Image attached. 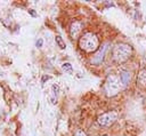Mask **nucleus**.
I'll return each mask as SVG.
<instances>
[{
    "mask_svg": "<svg viewBox=\"0 0 146 136\" xmlns=\"http://www.w3.org/2000/svg\"><path fill=\"white\" fill-rule=\"evenodd\" d=\"M130 78H131V73L128 70H122L120 72V81L123 86L128 85V82L130 81Z\"/></svg>",
    "mask_w": 146,
    "mask_h": 136,
    "instance_id": "0eeeda50",
    "label": "nucleus"
},
{
    "mask_svg": "<svg viewBox=\"0 0 146 136\" xmlns=\"http://www.w3.org/2000/svg\"><path fill=\"white\" fill-rule=\"evenodd\" d=\"M29 13H30V14H31L32 16H35V13L33 11V9H30V10H29Z\"/></svg>",
    "mask_w": 146,
    "mask_h": 136,
    "instance_id": "4468645a",
    "label": "nucleus"
},
{
    "mask_svg": "<svg viewBox=\"0 0 146 136\" xmlns=\"http://www.w3.org/2000/svg\"><path fill=\"white\" fill-rule=\"evenodd\" d=\"M48 79H49V77H48V75H47V77L44 75V77L42 78V81H44V80H48Z\"/></svg>",
    "mask_w": 146,
    "mask_h": 136,
    "instance_id": "2eb2a0df",
    "label": "nucleus"
},
{
    "mask_svg": "<svg viewBox=\"0 0 146 136\" xmlns=\"http://www.w3.org/2000/svg\"><path fill=\"white\" fill-rule=\"evenodd\" d=\"M79 46L81 47V49H83L84 51L91 53L98 49L99 46V40L97 38V35L92 32H87L84 33L80 40H79Z\"/></svg>",
    "mask_w": 146,
    "mask_h": 136,
    "instance_id": "f257e3e1",
    "label": "nucleus"
},
{
    "mask_svg": "<svg viewBox=\"0 0 146 136\" xmlns=\"http://www.w3.org/2000/svg\"><path fill=\"white\" fill-rule=\"evenodd\" d=\"M42 42H43L42 39H39V40L36 41V47H41V46H42Z\"/></svg>",
    "mask_w": 146,
    "mask_h": 136,
    "instance_id": "ddd939ff",
    "label": "nucleus"
},
{
    "mask_svg": "<svg viewBox=\"0 0 146 136\" xmlns=\"http://www.w3.org/2000/svg\"><path fill=\"white\" fill-rule=\"evenodd\" d=\"M57 93H58V86L54 85V86H52V95H54V96H57Z\"/></svg>",
    "mask_w": 146,
    "mask_h": 136,
    "instance_id": "9b49d317",
    "label": "nucleus"
},
{
    "mask_svg": "<svg viewBox=\"0 0 146 136\" xmlns=\"http://www.w3.org/2000/svg\"><path fill=\"white\" fill-rule=\"evenodd\" d=\"M122 83L120 81V78L117 79L115 75H108L105 81V91L107 96H114L117 93H120L122 88Z\"/></svg>",
    "mask_w": 146,
    "mask_h": 136,
    "instance_id": "7ed1b4c3",
    "label": "nucleus"
},
{
    "mask_svg": "<svg viewBox=\"0 0 146 136\" xmlns=\"http://www.w3.org/2000/svg\"><path fill=\"white\" fill-rule=\"evenodd\" d=\"M137 80H138V82H139L141 86H146V70L140 71V73H139Z\"/></svg>",
    "mask_w": 146,
    "mask_h": 136,
    "instance_id": "6e6552de",
    "label": "nucleus"
},
{
    "mask_svg": "<svg viewBox=\"0 0 146 136\" xmlns=\"http://www.w3.org/2000/svg\"><path fill=\"white\" fill-rule=\"evenodd\" d=\"M116 118H117L116 112L111 111V112H106V113H104V114L99 115V117H98V119H97V122H98L100 126L108 127V126H111L112 123H114V122H115Z\"/></svg>",
    "mask_w": 146,
    "mask_h": 136,
    "instance_id": "20e7f679",
    "label": "nucleus"
},
{
    "mask_svg": "<svg viewBox=\"0 0 146 136\" xmlns=\"http://www.w3.org/2000/svg\"><path fill=\"white\" fill-rule=\"evenodd\" d=\"M62 69H63L65 72H70V73H71V72H72V70H73V69H72V65H71L68 62L63 63V64H62Z\"/></svg>",
    "mask_w": 146,
    "mask_h": 136,
    "instance_id": "9d476101",
    "label": "nucleus"
},
{
    "mask_svg": "<svg viewBox=\"0 0 146 136\" xmlns=\"http://www.w3.org/2000/svg\"><path fill=\"white\" fill-rule=\"evenodd\" d=\"M107 46L108 43H105L103 45L102 47H99V49L96 51V54L94 55V57L91 58V63L92 64H100L104 59V56H105V53L107 50Z\"/></svg>",
    "mask_w": 146,
    "mask_h": 136,
    "instance_id": "39448f33",
    "label": "nucleus"
},
{
    "mask_svg": "<svg viewBox=\"0 0 146 136\" xmlns=\"http://www.w3.org/2000/svg\"><path fill=\"white\" fill-rule=\"evenodd\" d=\"M55 41H56V43L58 45V47H59L60 49H64V48L66 47V45H65V42H64V40H63V38H62L60 35H56Z\"/></svg>",
    "mask_w": 146,
    "mask_h": 136,
    "instance_id": "1a4fd4ad",
    "label": "nucleus"
},
{
    "mask_svg": "<svg viewBox=\"0 0 146 136\" xmlns=\"http://www.w3.org/2000/svg\"><path fill=\"white\" fill-rule=\"evenodd\" d=\"M74 136H87V135H86V133H84L83 130H78V131L74 134Z\"/></svg>",
    "mask_w": 146,
    "mask_h": 136,
    "instance_id": "f8f14e48",
    "label": "nucleus"
},
{
    "mask_svg": "<svg viewBox=\"0 0 146 136\" xmlns=\"http://www.w3.org/2000/svg\"><path fill=\"white\" fill-rule=\"evenodd\" d=\"M131 47L127 43H119L113 48V59L116 63L125 62L131 55Z\"/></svg>",
    "mask_w": 146,
    "mask_h": 136,
    "instance_id": "f03ea898",
    "label": "nucleus"
},
{
    "mask_svg": "<svg viewBox=\"0 0 146 136\" xmlns=\"http://www.w3.org/2000/svg\"><path fill=\"white\" fill-rule=\"evenodd\" d=\"M81 29H82L81 22H79V21L73 22L71 24V26H70V34H71V37L72 38H76L79 35V33L81 32Z\"/></svg>",
    "mask_w": 146,
    "mask_h": 136,
    "instance_id": "423d86ee",
    "label": "nucleus"
}]
</instances>
